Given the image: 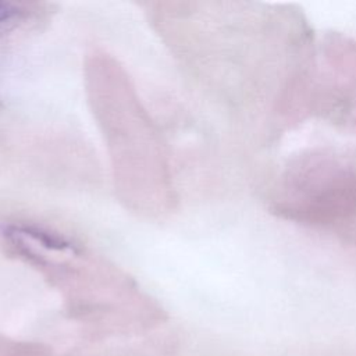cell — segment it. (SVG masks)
Returning <instances> with one entry per match:
<instances>
[{
	"label": "cell",
	"mask_w": 356,
	"mask_h": 356,
	"mask_svg": "<svg viewBox=\"0 0 356 356\" xmlns=\"http://www.w3.org/2000/svg\"><path fill=\"white\" fill-rule=\"evenodd\" d=\"M54 14L49 3L0 0V46L44 29Z\"/></svg>",
	"instance_id": "cell-2"
},
{
	"label": "cell",
	"mask_w": 356,
	"mask_h": 356,
	"mask_svg": "<svg viewBox=\"0 0 356 356\" xmlns=\"http://www.w3.org/2000/svg\"><path fill=\"white\" fill-rule=\"evenodd\" d=\"M85 83L93 115L108 149L115 193L132 213L163 217L175 206L165 143L120 63L93 51Z\"/></svg>",
	"instance_id": "cell-1"
}]
</instances>
